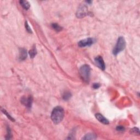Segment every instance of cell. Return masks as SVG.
Masks as SVG:
<instances>
[{
	"instance_id": "obj_2",
	"label": "cell",
	"mask_w": 140,
	"mask_h": 140,
	"mask_svg": "<svg viewBox=\"0 0 140 140\" xmlns=\"http://www.w3.org/2000/svg\"><path fill=\"white\" fill-rule=\"evenodd\" d=\"M80 74L82 80L86 82H89L90 76V67L88 65H84L80 67Z\"/></svg>"
},
{
	"instance_id": "obj_4",
	"label": "cell",
	"mask_w": 140,
	"mask_h": 140,
	"mask_svg": "<svg viewBox=\"0 0 140 140\" xmlns=\"http://www.w3.org/2000/svg\"><path fill=\"white\" fill-rule=\"evenodd\" d=\"M88 8L84 4H83V5H81L78 7L76 13V15L78 18H82L86 17L88 14Z\"/></svg>"
},
{
	"instance_id": "obj_10",
	"label": "cell",
	"mask_w": 140,
	"mask_h": 140,
	"mask_svg": "<svg viewBox=\"0 0 140 140\" xmlns=\"http://www.w3.org/2000/svg\"><path fill=\"white\" fill-rule=\"evenodd\" d=\"M97 138L96 135L93 133H89L82 138L83 140H95Z\"/></svg>"
},
{
	"instance_id": "obj_13",
	"label": "cell",
	"mask_w": 140,
	"mask_h": 140,
	"mask_svg": "<svg viewBox=\"0 0 140 140\" xmlns=\"http://www.w3.org/2000/svg\"><path fill=\"white\" fill-rule=\"evenodd\" d=\"M72 95L71 94V93L68 92H65L63 95V99L65 100H68L71 98V97Z\"/></svg>"
},
{
	"instance_id": "obj_19",
	"label": "cell",
	"mask_w": 140,
	"mask_h": 140,
	"mask_svg": "<svg viewBox=\"0 0 140 140\" xmlns=\"http://www.w3.org/2000/svg\"><path fill=\"white\" fill-rule=\"evenodd\" d=\"M93 88L94 89H98L99 88H100V84H99V83H94V84H93Z\"/></svg>"
},
{
	"instance_id": "obj_3",
	"label": "cell",
	"mask_w": 140,
	"mask_h": 140,
	"mask_svg": "<svg viewBox=\"0 0 140 140\" xmlns=\"http://www.w3.org/2000/svg\"><path fill=\"white\" fill-rule=\"evenodd\" d=\"M126 46V42L124 38L123 37H120L118 39L117 42L115 47L113 49V54L114 55H117L119 53L122 52Z\"/></svg>"
},
{
	"instance_id": "obj_12",
	"label": "cell",
	"mask_w": 140,
	"mask_h": 140,
	"mask_svg": "<svg viewBox=\"0 0 140 140\" xmlns=\"http://www.w3.org/2000/svg\"><path fill=\"white\" fill-rule=\"evenodd\" d=\"M52 26L53 29L56 31H60L62 30V27L56 23H53L52 24Z\"/></svg>"
},
{
	"instance_id": "obj_18",
	"label": "cell",
	"mask_w": 140,
	"mask_h": 140,
	"mask_svg": "<svg viewBox=\"0 0 140 140\" xmlns=\"http://www.w3.org/2000/svg\"><path fill=\"white\" fill-rule=\"evenodd\" d=\"M116 130L118 131L122 132L125 130V128L123 127H122V126H118V127H116Z\"/></svg>"
},
{
	"instance_id": "obj_7",
	"label": "cell",
	"mask_w": 140,
	"mask_h": 140,
	"mask_svg": "<svg viewBox=\"0 0 140 140\" xmlns=\"http://www.w3.org/2000/svg\"><path fill=\"white\" fill-rule=\"evenodd\" d=\"M95 117L100 122L103 124H109V121L100 113H96L95 114Z\"/></svg>"
},
{
	"instance_id": "obj_9",
	"label": "cell",
	"mask_w": 140,
	"mask_h": 140,
	"mask_svg": "<svg viewBox=\"0 0 140 140\" xmlns=\"http://www.w3.org/2000/svg\"><path fill=\"white\" fill-rule=\"evenodd\" d=\"M27 58V51L24 48L20 49L19 52V59L20 60H24Z\"/></svg>"
},
{
	"instance_id": "obj_1",
	"label": "cell",
	"mask_w": 140,
	"mask_h": 140,
	"mask_svg": "<svg viewBox=\"0 0 140 140\" xmlns=\"http://www.w3.org/2000/svg\"><path fill=\"white\" fill-rule=\"evenodd\" d=\"M64 117V110L61 107L57 106L53 109L51 114V119L55 124H59L63 120Z\"/></svg>"
},
{
	"instance_id": "obj_5",
	"label": "cell",
	"mask_w": 140,
	"mask_h": 140,
	"mask_svg": "<svg viewBox=\"0 0 140 140\" xmlns=\"http://www.w3.org/2000/svg\"><path fill=\"white\" fill-rule=\"evenodd\" d=\"M94 43V40L92 38H88L82 40L78 42V46L80 47H85L92 46Z\"/></svg>"
},
{
	"instance_id": "obj_15",
	"label": "cell",
	"mask_w": 140,
	"mask_h": 140,
	"mask_svg": "<svg viewBox=\"0 0 140 140\" xmlns=\"http://www.w3.org/2000/svg\"><path fill=\"white\" fill-rule=\"evenodd\" d=\"M25 28H26V31H27L28 32H29V33H32V30L29 26V24H28L27 21L25 22Z\"/></svg>"
},
{
	"instance_id": "obj_6",
	"label": "cell",
	"mask_w": 140,
	"mask_h": 140,
	"mask_svg": "<svg viewBox=\"0 0 140 140\" xmlns=\"http://www.w3.org/2000/svg\"><path fill=\"white\" fill-rule=\"evenodd\" d=\"M95 64H96V65L102 71H104L105 70V68H106L105 64L104 62V61H103V59L101 56H97L96 58H95Z\"/></svg>"
},
{
	"instance_id": "obj_8",
	"label": "cell",
	"mask_w": 140,
	"mask_h": 140,
	"mask_svg": "<svg viewBox=\"0 0 140 140\" xmlns=\"http://www.w3.org/2000/svg\"><path fill=\"white\" fill-rule=\"evenodd\" d=\"M22 102L27 108H31L32 103V97H29L27 98H23V100H22Z\"/></svg>"
},
{
	"instance_id": "obj_11",
	"label": "cell",
	"mask_w": 140,
	"mask_h": 140,
	"mask_svg": "<svg viewBox=\"0 0 140 140\" xmlns=\"http://www.w3.org/2000/svg\"><path fill=\"white\" fill-rule=\"evenodd\" d=\"M20 3L22 7H23L25 9H28L30 7L29 2L27 1L21 0V1H20Z\"/></svg>"
},
{
	"instance_id": "obj_16",
	"label": "cell",
	"mask_w": 140,
	"mask_h": 140,
	"mask_svg": "<svg viewBox=\"0 0 140 140\" xmlns=\"http://www.w3.org/2000/svg\"><path fill=\"white\" fill-rule=\"evenodd\" d=\"M2 111L4 113H5V114H6V115H7V116L8 117V118L9 119H11V120L12 121H14V119L13 118H12V117L11 116V115H10L8 114V113L7 112H6V110H5V109H2Z\"/></svg>"
},
{
	"instance_id": "obj_14",
	"label": "cell",
	"mask_w": 140,
	"mask_h": 140,
	"mask_svg": "<svg viewBox=\"0 0 140 140\" xmlns=\"http://www.w3.org/2000/svg\"><path fill=\"white\" fill-rule=\"evenodd\" d=\"M36 54H37V51H36L35 48L32 49L29 52V55L30 56V58H33L34 56H36Z\"/></svg>"
},
{
	"instance_id": "obj_17",
	"label": "cell",
	"mask_w": 140,
	"mask_h": 140,
	"mask_svg": "<svg viewBox=\"0 0 140 140\" xmlns=\"http://www.w3.org/2000/svg\"><path fill=\"white\" fill-rule=\"evenodd\" d=\"M131 133H137V134H139L140 133V130L138 128H136V127H134L132 130H131Z\"/></svg>"
}]
</instances>
